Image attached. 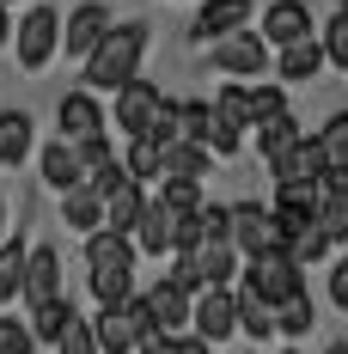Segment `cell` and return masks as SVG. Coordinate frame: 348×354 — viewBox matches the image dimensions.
<instances>
[{"label":"cell","mask_w":348,"mask_h":354,"mask_svg":"<svg viewBox=\"0 0 348 354\" xmlns=\"http://www.w3.org/2000/svg\"><path fill=\"white\" fill-rule=\"evenodd\" d=\"M140 49H147V25H110L92 55H86V86L92 92H116L122 80L140 73Z\"/></svg>","instance_id":"1"},{"label":"cell","mask_w":348,"mask_h":354,"mask_svg":"<svg viewBox=\"0 0 348 354\" xmlns=\"http://www.w3.org/2000/svg\"><path fill=\"white\" fill-rule=\"evenodd\" d=\"M300 287H306V269H300L287 250H257V257H244V293L281 306V299L300 293Z\"/></svg>","instance_id":"2"},{"label":"cell","mask_w":348,"mask_h":354,"mask_svg":"<svg viewBox=\"0 0 348 354\" xmlns=\"http://www.w3.org/2000/svg\"><path fill=\"white\" fill-rule=\"evenodd\" d=\"M226 245L239 250V257L281 250V220H275V208H263V202H232V208H226Z\"/></svg>","instance_id":"3"},{"label":"cell","mask_w":348,"mask_h":354,"mask_svg":"<svg viewBox=\"0 0 348 354\" xmlns=\"http://www.w3.org/2000/svg\"><path fill=\"white\" fill-rule=\"evenodd\" d=\"M147 330H153V318L140 312V293H129L122 306H104V312H98L92 342H98V354H135V342Z\"/></svg>","instance_id":"4"},{"label":"cell","mask_w":348,"mask_h":354,"mask_svg":"<svg viewBox=\"0 0 348 354\" xmlns=\"http://www.w3.org/2000/svg\"><path fill=\"white\" fill-rule=\"evenodd\" d=\"M55 49H62V12H55V6H31V12L19 19V68L25 73L49 68Z\"/></svg>","instance_id":"5"},{"label":"cell","mask_w":348,"mask_h":354,"mask_svg":"<svg viewBox=\"0 0 348 354\" xmlns=\"http://www.w3.org/2000/svg\"><path fill=\"white\" fill-rule=\"evenodd\" d=\"M190 330H196L202 342H226V336L239 330V293H232V287H202V293L190 299Z\"/></svg>","instance_id":"6"},{"label":"cell","mask_w":348,"mask_h":354,"mask_svg":"<svg viewBox=\"0 0 348 354\" xmlns=\"http://www.w3.org/2000/svg\"><path fill=\"white\" fill-rule=\"evenodd\" d=\"M159 110H165V92L153 86V80H122L116 86V129L122 135H153V122H159Z\"/></svg>","instance_id":"7"},{"label":"cell","mask_w":348,"mask_h":354,"mask_svg":"<svg viewBox=\"0 0 348 354\" xmlns=\"http://www.w3.org/2000/svg\"><path fill=\"white\" fill-rule=\"evenodd\" d=\"M214 68L220 73H239V80H257V73L269 68V43H263V31H226L214 37Z\"/></svg>","instance_id":"8"},{"label":"cell","mask_w":348,"mask_h":354,"mask_svg":"<svg viewBox=\"0 0 348 354\" xmlns=\"http://www.w3.org/2000/svg\"><path fill=\"white\" fill-rule=\"evenodd\" d=\"M177 257H190V269L202 275V287H232V275H239V250L226 239H202V245L177 250Z\"/></svg>","instance_id":"9"},{"label":"cell","mask_w":348,"mask_h":354,"mask_svg":"<svg viewBox=\"0 0 348 354\" xmlns=\"http://www.w3.org/2000/svg\"><path fill=\"white\" fill-rule=\"evenodd\" d=\"M55 122H62V141H92V135H104V110L92 92H68L62 104H55Z\"/></svg>","instance_id":"10"},{"label":"cell","mask_w":348,"mask_h":354,"mask_svg":"<svg viewBox=\"0 0 348 354\" xmlns=\"http://www.w3.org/2000/svg\"><path fill=\"white\" fill-rule=\"evenodd\" d=\"M104 31H110V6L86 0V6H73V12H68V25H62V43H68L73 62H86V55H92V43H98Z\"/></svg>","instance_id":"11"},{"label":"cell","mask_w":348,"mask_h":354,"mask_svg":"<svg viewBox=\"0 0 348 354\" xmlns=\"http://www.w3.org/2000/svg\"><path fill=\"white\" fill-rule=\"evenodd\" d=\"M172 226H177V214L165 208L159 196H147V202H140V214H135V226H129V232H135V250L165 257V250H172Z\"/></svg>","instance_id":"12"},{"label":"cell","mask_w":348,"mask_h":354,"mask_svg":"<svg viewBox=\"0 0 348 354\" xmlns=\"http://www.w3.org/2000/svg\"><path fill=\"white\" fill-rule=\"evenodd\" d=\"M19 293H25L31 306H43V299H55V293H62V257H55L49 245L25 250V281H19Z\"/></svg>","instance_id":"13"},{"label":"cell","mask_w":348,"mask_h":354,"mask_svg":"<svg viewBox=\"0 0 348 354\" xmlns=\"http://www.w3.org/2000/svg\"><path fill=\"white\" fill-rule=\"evenodd\" d=\"M86 269H135V239L129 232H110V226H92L86 232Z\"/></svg>","instance_id":"14"},{"label":"cell","mask_w":348,"mask_h":354,"mask_svg":"<svg viewBox=\"0 0 348 354\" xmlns=\"http://www.w3.org/2000/svg\"><path fill=\"white\" fill-rule=\"evenodd\" d=\"M140 312L153 318V330H190V293H177L172 281H159V287H147L140 293Z\"/></svg>","instance_id":"15"},{"label":"cell","mask_w":348,"mask_h":354,"mask_svg":"<svg viewBox=\"0 0 348 354\" xmlns=\"http://www.w3.org/2000/svg\"><path fill=\"white\" fill-rule=\"evenodd\" d=\"M293 37H312V12H306L300 0H275V6L263 12V43L281 49V43H293Z\"/></svg>","instance_id":"16"},{"label":"cell","mask_w":348,"mask_h":354,"mask_svg":"<svg viewBox=\"0 0 348 354\" xmlns=\"http://www.w3.org/2000/svg\"><path fill=\"white\" fill-rule=\"evenodd\" d=\"M250 12H257L250 0H202V12H196V37H202V43H214V37L250 25Z\"/></svg>","instance_id":"17"},{"label":"cell","mask_w":348,"mask_h":354,"mask_svg":"<svg viewBox=\"0 0 348 354\" xmlns=\"http://www.w3.org/2000/svg\"><path fill=\"white\" fill-rule=\"evenodd\" d=\"M269 171H275V183H312V177L324 171V153H318L312 135H300L281 159H269Z\"/></svg>","instance_id":"18"},{"label":"cell","mask_w":348,"mask_h":354,"mask_svg":"<svg viewBox=\"0 0 348 354\" xmlns=\"http://www.w3.org/2000/svg\"><path fill=\"white\" fill-rule=\"evenodd\" d=\"M208 165H214V153L202 141H165L159 147V177H208Z\"/></svg>","instance_id":"19"},{"label":"cell","mask_w":348,"mask_h":354,"mask_svg":"<svg viewBox=\"0 0 348 354\" xmlns=\"http://www.w3.org/2000/svg\"><path fill=\"white\" fill-rule=\"evenodd\" d=\"M62 220L68 226H80V232H92V226H104V196L80 177V183H68L62 189Z\"/></svg>","instance_id":"20"},{"label":"cell","mask_w":348,"mask_h":354,"mask_svg":"<svg viewBox=\"0 0 348 354\" xmlns=\"http://www.w3.org/2000/svg\"><path fill=\"white\" fill-rule=\"evenodd\" d=\"M318 68H324V43H318V37H293V43H281V55H275V73H281V80H318Z\"/></svg>","instance_id":"21"},{"label":"cell","mask_w":348,"mask_h":354,"mask_svg":"<svg viewBox=\"0 0 348 354\" xmlns=\"http://www.w3.org/2000/svg\"><path fill=\"white\" fill-rule=\"evenodd\" d=\"M140 202H147V189H140L135 177H116V183L104 189V226L110 232H129L135 214H140Z\"/></svg>","instance_id":"22"},{"label":"cell","mask_w":348,"mask_h":354,"mask_svg":"<svg viewBox=\"0 0 348 354\" xmlns=\"http://www.w3.org/2000/svg\"><path fill=\"white\" fill-rule=\"evenodd\" d=\"M250 129H257V153H263V159H281L287 147L306 135V129L293 122V110H275V116H263V122H250Z\"/></svg>","instance_id":"23"},{"label":"cell","mask_w":348,"mask_h":354,"mask_svg":"<svg viewBox=\"0 0 348 354\" xmlns=\"http://www.w3.org/2000/svg\"><path fill=\"white\" fill-rule=\"evenodd\" d=\"M73 318H80V312H73V299H62V293H55V299L31 306V336H37V342H62Z\"/></svg>","instance_id":"24"},{"label":"cell","mask_w":348,"mask_h":354,"mask_svg":"<svg viewBox=\"0 0 348 354\" xmlns=\"http://www.w3.org/2000/svg\"><path fill=\"white\" fill-rule=\"evenodd\" d=\"M31 153V116L25 110H0V165H19Z\"/></svg>","instance_id":"25"},{"label":"cell","mask_w":348,"mask_h":354,"mask_svg":"<svg viewBox=\"0 0 348 354\" xmlns=\"http://www.w3.org/2000/svg\"><path fill=\"white\" fill-rule=\"evenodd\" d=\"M312 324H318V306H312V293H306V287H300V293H287V299L275 306V330H281V336H306Z\"/></svg>","instance_id":"26"},{"label":"cell","mask_w":348,"mask_h":354,"mask_svg":"<svg viewBox=\"0 0 348 354\" xmlns=\"http://www.w3.org/2000/svg\"><path fill=\"white\" fill-rule=\"evenodd\" d=\"M208 122H214V110L202 104V98L172 104V141H202V147H208Z\"/></svg>","instance_id":"27"},{"label":"cell","mask_w":348,"mask_h":354,"mask_svg":"<svg viewBox=\"0 0 348 354\" xmlns=\"http://www.w3.org/2000/svg\"><path fill=\"white\" fill-rule=\"evenodd\" d=\"M43 183H49V189H68V183H80L73 141H49V147H43Z\"/></svg>","instance_id":"28"},{"label":"cell","mask_w":348,"mask_h":354,"mask_svg":"<svg viewBox=\"0 0 348 354\" xmlns=\"http://www.w3.org/2000/svg\"><path fill=\"white\" fill-rule=\"evenodd\" d=\"M122 171L135 177V183H153V177H159V141H153V135H129Z\"/></svg>","instance_id":"29"},{"label":"cell","mask_w":348,"mask_h":354,"mask_svg":"<svg viewBox=\"0 0 348 354\" xmlns=\"http://www.w3.org/2000/svg\"><path fill=\"white\" fill-rule=\"evenodd\" d=\"M312 141H318V153H324V165H348V110H336Z\"/></svg>","instance_id":"30"},{"label":"cell","mask_w":348,"mask_h":354,"mask_svg":"<svg viewBox=\"0 0 348 354\" xmlns=\"http://www.w3.org/2000/svg\"><path fill=\"white\" fill-rule=\"evenodd\" d=\"M19 281H25V245L19 239H0V306L19 299Z\"/></svg>","instance_id":"31"},{"label":"cell","mask_w":348,"mask_h":354,"mask_svg":"<svg viewBox=\"0 0 348 354\" xmlns=\"http://www.w3.org/2000/svg\"><path fill=\"white\" fill-rule=\"evenodd\" d=\"M159 202L172 214H190V208H202V183L196 177H159Z\"/></svg>","instance_id":"32"},{"label":"cell","mask_w":348,"mask_h":354,"mask_svg":"<svg viewBox=\"0 0 348 354\" xmlns=\"http://www.w3.org/2000/svg\"><path fill=\"white\" fill-rule=\"evenodd\" d=\"M239 330H250V336H275V306L257 299V293H239Z\"/></svg>","instance_id":"33"},{"label":"cell","mask_w":348,"mask_h":354,"mask_svg":"<svg viewBox=\"0 0 348 354\" xmlns=\"http://www.w3.org/2000/svg\"><path fill=\"white\" fill-rule=\"evenodd\" d=\"M92 293H98V306H122L135 293V269H98L92 275Z\"/></svg>","instance_id":"34"},{"label":"cell","mask_w":348,"mask_h":354,"mask_svg":"<svg viewBox=\"0 0 348 354\" xmlns=\"http://www.w3.org/2000/svg\"><path fill=\"white\" fill-rule=\"evenodd\" d=\"M214 116H220V122H226V129H250V92H244V86H226V92H220V98H214Z\"/></svg>","instance_id":"35"},{"label":"cell","mask_w":348,"mask_h":354,"mask_svg":"<svg viewBox=\"0 0 348 354\" xmlns=\"http://www.w3.org/2000/svg\"><path fill=\"white\" fill-rule=\"evenodd\" d=\"M324 62H336V68H348V6L324 25Z\"/></svg>","instance_id":"36"},{"label":"cell","mask_w":348,"mask_h":354,"mask_svg":"<svg viewBox=\"0 0 348 354\" xmlns=\"http://www.w3.org/2000/svg\"><path fill=\"white\" fill-rule=\"evenodd\" d=\"M31 348H37L31 324H19V318H0V354H31Z\"/></svg>","instance_id":"37"},{"label":"cell","mask_w":348,"mask_h":354,"mask_svg":"<svg viewBox=\"0 0 348 354\" xmlns=\"http://www.w3.org/2000/svg\"><path fill=\"white\" fill-rule=\"evenodd\" d=\"M287 110V92L281 86H250V122H263V116H275Z\"/></svg>","instance_id":"38"},{"label":"cell","mask_w":348,"mask_h":354,"mask_svg":"<svg viewBox=\"0 0 348 354\" xmlns=\"http://www.w3.org/2000/svg\"><path fill=\"white\" fill-rule=\"evenodd\" d=\"M55 348H62V354H98V342H92V324L73 318V324H68V336H62Z\"/></svg>","instance_id":"39"},{"label":"cell","mask_w":348,"mask_h":354,"mask_svg":"<svg viewBox=\"0 0 348 354\" xmlns=\"http://www.w3.org/2000/svg\"><path fill=\"white\" fill-rule=\"evenodd\" d=\"M165 281H172L177 293H190V299H196V293H202V275H196V269H190V257H177V263H172V275H165Z\"/></svg>","instance_id":"40"},{"label":"cell","mask_w":348,"mask_h":354,"mask_svg":"<svg viewBox=\"0 0 348 354\" xmlns=\"http://www.w3.org/2000/svg\"><path fill=\"white\" fill-rule=\"evenodd\" d=\"M196 220H202V239H226V208L202 202V208H196Z\"/></svg>","instance_id":"41"},{"label":"cell","mask_w":348,"mask_h":354,"mask_svg":"<svg viewBox=\"0 0 348 354\" xmlns=\"http://www.w3.org/2000/svg\"><path fill=\"white\" fill-rule=\"evenodd\" d=\"M135 354H177V336L172 330H147V336L135 342Z\"/></svg>","instance_id":"42"},{"label":"cell","mask_w":348,"mask_h":354,"mask_svg":"<svg viewBox=\"0 0 348 354\" xmlns=\"http://www.w3.org/2000/svg\"><path fill=\"white\" fill-rule=\"evenodd\" d=\"M330 299H336V306L348 312V257L336 263V269H330Z\"/></svg>","instance_id":"43"},{"label":"cell","mask_w":348,"mask_h":354,"mask_svg":"<svg viewBox=\"0 0 348 354\" xmlns=\"http://www.w3.org/2000/svg\"><path fill=\"white\" fill-rule=\"evenodd\" d=\"M177 354H214V342H202V336L190 330V336H177Z\"/></svg>","instance_id":"44"},{"label":"cell","mask_w":348,"mask_h":354,"mask_svg":"<svg viewBox=\"0 0 348 354\" xmlns=\"http://www.w3.org/2000/svg\"><path fill=\"white\" fill-rule=\"evenodd\" d=\"M6 37H12V19H6V6H0V43H6Z\"/></svg>","instance_id":"45"},{"label":"cell","mask_w":348,"mask_h":354,"mask_svg":"<svg viewBox=\"0 0 348 354\" xmlns=\"http://www.w3.org/2000/svg\"><path fill=\"white\" fill-rule=\"evenodd\" d=\"M324 354H348V342H330V348H324Z\"/></svg>","instance_id":"46"},{"label":"cell","mask_w":348,"mask_h":354,"mask_svg":"<svg viewBox=\"0 0 348 354\" xmlns=\"http://www.w3.org/2000/svg\"><path fill=\"white\" fill-rule=\"evenodd\" d=\"M0 239H6V208H0Z\"/></svg>","instance_id":"47"},{"label":"cell","mask_w":348,"mask_h":354,"mask_svg":"<svg viewBox=\"0 0 348 354\" xmlns=\"http://www.w3.org/2000/svg\"><path fill=\"white\" fill-rule=\"evenodd\" d=\"M0 6H12V0H0Z\"/></svg>","instance_id":"48"}]
</instances>
